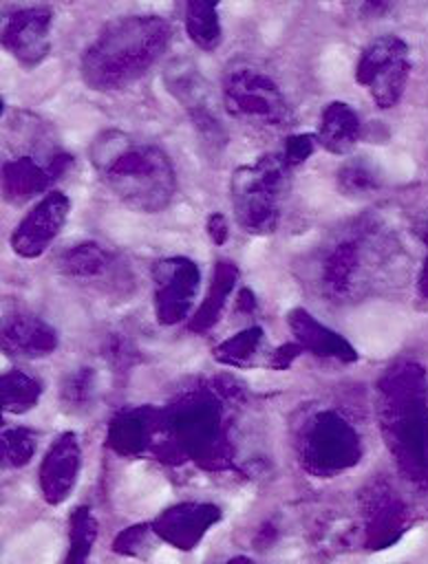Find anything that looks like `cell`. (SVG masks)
<instances>
[{
  "label": "cell",
  "mask_w": 428,
  "mask_h": 564,
  "mask_svg": "<svg viewBox=\"0 0 428 564\" xmlns=\"http://www.w3.org/2000/svg\"><path fill=\"white\" fill-rule=\"evenodd\" d=\"M410 77L408 46L397 35H379L368 42L355 66V82L366 86L375 106L393 108L399 104Z\"/></svg>",
  "instance_id": "obj_8"
},
{
  "label": "cell",
  "mask_w": 428,
  "mask_h": 564,
  "mask_svg": "<svg viewBox=\"0 0 428 564\" xmlns=\"http://www.w3.org/2000/svg\"><path fill=\"white\" fill-rule=\"evenodd\" d=\"M68 207V198L62 192H49L15 227L11 249L20 258H38L64 227Z\"/></svg>",
  "instance_id": "obj_12"
},
{
  "label": "cell",
  "mask_w": 428,
  "mask_h": 564,
  "mask_svg": "<svg viewBox=\"0 0 428 564\" xmlns=\"http://www.w3.org/2000/svg\"><path fill=\"white\" fill-rule=\"evenodd\" d=\"M42 386L22 370H7L2 375V410L9 414H22L35 408Z\"/></svg>",
  "instance_id": "obj_25"
},
{
  "label": "cell",
  "mask_w": 428,
  "mask_h": 564,
  "mask_svg": "<svg viewBox=\"0 0 428 564\" xmlns=\"http://www.w3.org/2000/svg\"><path fill=\"white\" fill-rule=\"evenodd\" d=\"M152 533L150 524H137V527H128L124 529L115 542H113V551L119 553V555H128V557H135L141 553L143 544L148 542V535Z\"/></svg>",
  "instance_id": "obj_30"
},
{
  "label": "cell",
  "mask_w": 428,
  "mask_h": 564,
  "mask_svg": "<svg viewBox=\"0 0 428 564\" xmlns=\"http://www.w3.org/2000/svg\"><path fill=\"white\" fill-rule=\"evenodd\" d=\"M282 156H260L254 163L234 170L229 181L232 207L243 229L249 234H269L280 218V198L285 187Z\"/></svg>",
  "instance_id": "obj_4"
},
{
  "label": "cell",
  "mask_w": 428,
  "mask_h": 564,
  "mask_svg": "<svg viewBox=\"0 0 428 564\" xmlns=\"http://www.w3.org/2000/svg\"><path fill=\"white\" fill-rule=\"evenodd\" d=\"M300 458L315 476H335L362 458L360 434L335 410L315 412L300 432Z\"/></svg>",
  "instance_id": "obj_7"
},
{
  "label": "cell",
  "mask_w": 428,
  "mask_h": 564,
  "mask_svg": "<svg viewBox=\"0 0 428 564\" xmlns=\"http://www.w3.org/2000/svg\"><path fill=\"white\" fill-rule=\"evenodd\" d=\"M207 234H210L214 245H223L227 240L229 229H227V220H225L223 214H218V212L210 214V218H207Z\"/></svg>",
  "instance_id": "obj_33"
},
{
  "label": "cell",
  "mask_w": 428,
  "mask_h": 564,
  "mask_svg": "<svg viewBox=\"0 0 428 564\" xmlns=\"http://www.w3.org/2000/svg\"><path fill=\"white\" fill-rule=\"evenodd\" d=\"M236 306H238V311H254V306H256V297H254V293H252L249 289H243V291L238 293Z\"/></svg>",
  "instance_id": "obj_35"
},
{
  "label": "cell",
  "mask_w": 428,
  "mask_h": 564,
  "mask_svg": "<svg viewBox=\"0 0 428 564\" xmlns=\"http://www.w3.org/2000/svg\"><path fill=\"white\" fill-rule=\"evenodd\" d=\"M168 42L170 24L159 15L117 18L84 51L82 77L95 90H121L161 57Z\"/></svg>",
  "instance_id": "obj_3"
},
{
  "label": "cell",
  "mask_w": 428,
  "mask_h": 564,
  "mask_svg": "<svg viewBox=\"0 0 428 564\" xmlns=\"http://www.w3.org/2000/svg\"><path fill=\"white\" fill-rule=\"evenodd\" d=\"M221 520V509L210 502H181L161 511L152 522V535L179 551H192Z\"/></svg>",
  "instance_id": "obj_11"
},
{
  "label": "cell",
  "mask_w": 428,
  "mask_h": 564,
  "mask_svg": "<svg viewBox=\"0 0 428 564\" xmlns=\"http://www.w3.org/2000/svg\"><path fill=\"white\" fill-rule=\"evenodd\" d=\"M90 163L101 183L137 212L154 214L174 196L176 178L168 154L128 132H99L90 145Z\"/></svg>",
  "instance_id": "obj_1"
},
{
  "label": "cell",
  "mask_w": 428,
  "mask_h": 564,
  "mask_svg": "<svg viewBox=\"0 0 428 564\" xmlns=\"http://www.w3.org/2000/svg\"><path fill=\"white\" fill-rule=\"evenodd\" d=\"M415 234H417V238L428 247V207L417 216V220H415Z\"/></svg>",
  "instance_id": "obj_34"
},
{
  "label": "cell",
  "mask_w": 428,
  "mask_h": 564,
  "mask_svg": "<svg viewBox=\"0 0 428 564\" xmlns=\"http://www.w3.org/2000/svg\"><path fill=\"white\" fill-rule=\"evenodd\" d=\"M97 540V518L88 507H77L68 518V549L64 564H88Z\"/></svg>",
  "instance_id": "obj_24"
},
{
  "label": "cell",
  "mask_w": 428,
  "mask_h": 564,
  "mask_svg": "<svg viewBox=\"0 0 428 564\" xmlns=\"http://www.w3.org/2000/svg\"><path fill=\"white\" fill-rule=\"evenodd\" d=\"M364 531L368 549H386L395 544L404 531L406 509L386 482H373L362 496Z\"/></svg>",
  "instance_id": "obj_14"
},
{
  "label": "cell",
  "mask_w": 428,
  "mask_h": 564,
  "mask_svg": "<svg viewBox=\"0 0 428 564\" xmlns=\"http://www.w3.org/2000/svg\"><path fill=\"white\" fill-rule=\"evenodd\" d=\"M38 447V438L29 427H7L2 432V460L9 467L26 465Z\"/></svg>",
  "instance_id": "obj_28"
},
{
  "label": "cell",
  "mask_w": 428,
  "mask_h": 564,
  "mask_svg": "<svg viewBox=\"0 0 428 564\" xmlns=\"http://www.w3.org/2000/svg\"><path fill=\"white\" fill-rule=\"evenodd\" d=\"M51 181H55V176L49 163H40L35 156H18L2 167L4 198L11 203H24L42 194Z\"/></svg>",
  "instance_id": "obj_19"
},
{
  "label": "cell",
  "mask_w": 428,
  "mask_h": 564,
  "mask_svg": "<svg viewBox=\"0 0 428 564\" xmlns=\"http://www.w3.org/2000/svg\"><path fill=\"white\" fill-rule=\"evenodd\" d=\"M300 352H302V348L296 341H287L280 348H276V352L269 359V366H274L276 370H285Z\"/></svg>",
  "instance_id": "obj_32"
},
{
  "label": "cell",
  "mask_w": 428,
  "mask_h": 564,
  "mask_svg": "<svg viewBox=\"0 0 428 564\" xmlns=\"http://www.w3.org/2000/svg\"><path fill=\"white\" fill-rule=\"evenodd\" d=\"M2 344L4 350L20 357H46L57 348L55 330L40 317L20 313L4 319L2 326Z\"/></svg>",
  "instance_id": "obj_16"
},
{
  "label": "cell",
  "mask_w": 428,
  "mask_h": 564,
  "mask_svg": "<svg viewBox=\"0 0 428 564\" xmlns=\"http://www.w3.org/2000/svg\"><path fill=\"white\" fill-rule=\"evenodd\" d=\"M227 564H249V560H245V557H234V560H229Z\"/></svg>",
  "instance_id": "obj_37"
},
{
  "label": "cell",
  "mask_w": 428,
  "mask_h": 564,
  "mask_svg": "<svg viewBox=\"0 0 428 564\" xmlns=\"http://www.w3.org/2000/svg\"><path fill=\"white\" fill-rule=\"evenodd\" d=\"M110 264V256L106 253V249H101L97 242H79L73 245L68 249H64L57 260L55 267L62 275L66 278H97L101 275Z\"/></svg>",
  "instance_id": "obj_21"
},
{
  "label": "cell",
  "mask_w": 428,
  "mask_h": 564,
  "mask_svg": "<svg viewBox=\"0 0 428 564\" xmlns=\"http://www.w3.org/2000/svg\"><path fill=\"white\" fill-rule=\"evenodd\" d=\"M377 419L404 478L428 482V390L415 361H399L377 383Z\"/></svg>",
  "instance_id": "obj_2"
},
{
  "label": "cell",
  "mask_w": 428,
  "mask_h": 564,
  "mask_svg": "<svg viewBox=\"0 0 428 564\" xmlns=\"http://www.w3.org/2000/svg\"><path fill=\"white\" fill-rule=\"evenodd\" d=\"M287 322H289V328L296 337L293 341L302 350H309L318 357H331V359H338V361H355L357 359L355 348L342 335H338L329 326L320 324L304 308H293L289 313Z\"/></svg>",
  "instance_id": "obj_15"
},
{
  "label": "cell",
  "mask_w": 428,
  "mask_h": 564,
  "mask_svg": "<svg viewBox=\"0 0 428 564\" xmlns=\"http://www.w3.org/2000/svg\"><path fill=\"white\" fill-rule=\"evenodd\" d=\"M163 427L188 458L205 467H221L227 460L223 414L212 394L185 397L165 414Z\"/></svg>",
  "instance_id": "obj_5"
},
{
  "label": "cell",
  "mask_w": 428,
  "mask_h": 564,
  "mask_svg": "<svg viewBox=\"0 0 428 564\" xmlns=\"http://www.w3.org/2000/svg\"><path fill=\"white\" fill-rule=\"evenodd\" d=\"M95 392V372L90 368H79L66 377L62 383V401L71 410H82L90 403Z\"/></svg>",
  "instance_id": "obj_29"
},
{
  "label": "cell",
  "mask_w": 428,
  "mask_h": 564,
  "mask_svg": "<svg viewBox=\"0 0 428 564\" xmlns=\"http://www.w3.org/2000/svg\"><path fill=\"white\" fill-rule=\"evenodd\" d=\"M82 465V447L79 441L73 432L60 434L51 447L46 449L42 463H40V491L49 505H60L64 502L79 474Z\"/></svg>",
  "instance_id": "obj_13"
},
{
  "label": "cell",
  "mask_w": 428,
  "mask_h": 564,
  "mask_svg": "<svg viewBox=\"0 0 428 564\" xmlns=\"http://www.w3.org/2000/svg\"><path fill=\"white\" fill-rule=\"evenodd\" d=\"M185 31L199 48L214 51L221 44V22L216 13V2H205V0L188 2Z\"/></svg>",
  "instance_id": "obj_23"
},
{
  "label": "cell",
  "mask_w": 428,
  "mask_h": 564,
  "mask_svg": "<svg viewBox=\"0 0 428 564\" xmlns=\"http://www.w3.org/2000/svg\"><path fill=\"white\" fill-rule=\"evenodd\" d=\"M360 139V117L344 101H331L322 108L315 141L331 154H346Z\"/></svg>",
  "instance_id": "obj_17"
},
{
  "label": "cell",
  "mask_w": 428,
  "mask_h": 564,
  "mask_svg": "<svg viewBox=\"0 0 428 564\" xmlns=\"http://www.w3.org/2000/svg\"><path fill=\"white\" fill-rule=\"evenodd\" d=\"M313 148H315V134H293L285 143L282 161L287 165H300L311 156Z\"/></svg>",
  "instance_id": "obj_31"
},
{
  "label": "cell",
  "mask_w": 428,
  "mask_h": 564,
  "mask_svg": "<svg viewBox=\"0 0 428 564\" xmlns=\"http://www.w3.org/2000/svg\"><path fill=\"white\" fill-rule=\"evenodd\" d=\"M223 106L245 123L280 128L289 119V104L276 79L263 68L236 62L223 77Z\"/></svg>",
  "instance_id": "obj_6"
},
{
  "label": "cell",
  "mask_w": 428,
  "mask_h": 564,
  "mask_svg": "<svg viewBox=\"0 0 428 564\" xmlns=\"http://www.w3.org/2000/svg\"><path fill=\"white\" fill-rule=\"evenodd\" d=\"M260 344H263V330L258 326H249V328L232 335L229 339L221 341L214 348V357L221 364L243 368V366H247L256 357Z\"/></svg>",
  "instance_id": "obj_26"
},
{
  "label": "cell",
  "mask_w": 428,
  "mask_h": 564,
  "mask_svg": "<svg viewBox=\"0 0 428 564\" xmlns=\"http://www.w3.org/2000/svg\"><path fill=\"white\" fill-rule=\"evenodd\" d=\"M53 13L49 7H20L2 22V46L24 66H35L49 53Z\"/></svg>",
  "instance_id": "obj_10"
},
{
  "label": "cell",
  "mask_w": 428,
  "mask_h": 564,
  "mask_svg": "<svg viewBox=\"0 0 428 564\" xmlns=\"http://www.w3.org/2000/svg\"><path fill=\"white\" fill-rule=\"evenodd\" d=\"M154 280V313L161 324H176L188 317L199 293V267L183 258H165L152 267Z\"/></svg>",
  "instance_id": "obj_9"
},
{
  "label": "cell",
  "mask_w": 428,
  "mask_h": 564,
  "mask_svg": "<svg viewBox=\"0 0 428 564\" xmlns=\"http://www.w3.org/2000/svg\"><path fill=\"white\" fill-rule=\"evenodd\" d=\"M338 187L346 196H366L379 187V174L368 161L351 159L338 170Z\"/></svg>",
  "instance_id": "obj_27"
},
{
  "label": "cell",
  "mask_w": 428,
  "mask_h": 564,
  "mask_svg": "<svg viewBox=\"0 0 428 564\" xmlns=\"http://www.w3.org/2000/svg\"><path fill=\"white\" fill-rule=\"evenodd\" d=\"M360 273V247L353 240L335 245L322 264V289L331 300L346 297Z\"/></svg>",
  "instance_id": "obj_20"
},
{
  "label": "cell",
  "mask_w": 428,
  "mask_h": 564,
  "mask_svg": "<svg viewBox=\"0 0 428 564\" xmlns=\"http://www.w3.org/2000/svg\"><path fill=\"white\" fill-rule=\"evenodd\" d=\"M419 293H421V297L428 300V256L424 258V264L419 271Z\"/></svg>",
  "instance_id": "obj_36"
},
{
  "label": "cell",
  "mask_w": 428,
  "mask_h": 564,
  "mask_svg": "<svg viewBox=\"0 0 428 564\" xmlns=\"http://www.w3.org/2000/svg\"><path fill=\"white\" fill-rule=\"evenodd\" d=\"M157 416H159V412H154L150 408L121 412L119 416H115L110 421L108 445L117 454H124V456L143 452L150 445L157 425L161 423Z\"/></svg>",
  "instance_id": "obj_18"
},
{
  "label": "cell",
  "mask_w": 428,
  "mask_h": 564,
  "mask_svg": "<svg viewBox=\"0 0 428 564\" xmlns=\"http://www.w3.org/2000/svg\"><path fill=\"white\" fill-rule=\"evenodd\" d=\"M238 278V271L234 264L229 262H218L214 269V278L212 284L207 289V295L203 300V304L199 306V311L194 313L190 328L192 330H207L221 315V308L225 304V297L232 293L234 282Z\"/></svg>",
  "instance_id": "obj_22"
}]
</instances>
